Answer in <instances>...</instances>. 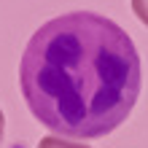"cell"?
<instances>
[{"label": "cell", "instance_id": "obj_1", "mask_svg": "<svg viewBox=\"0 0 148 148\" xmlns=\"http://www.w3.org/2000/svg\"><path fill=\"white\" fill-rule=\"evenodd\" d=\"M143 84L140 54L113 19L73 11L32 32L19 62L30 113L65 140L105 137L129 119Z\"/></svg>", "mask_w": 148, "mask_h": 148}, {"label": "cell", "instance_id": "obj_2", "mask_svg": "<svg viewBox=\"0 0 148 148\" xmlns=\"http://www.w3.org/2000/svg\"><path fill=\"white\" fill-rule=\"evenodd\" d=\"M38 148H89V145H84L78 140H65V137H57V135H46L38 143Z\"/></svg>", "mask_w": 148, "mask_h": 148}, {"label": "cell", "instance_id": "obj_3", "mask_svg": "<svg viewBox=\"0 0 148 148\" xmlns=\"http://www.w3.org/2000/svg\"><path fill=\"white\" fill-rule=\"evenodd\" d=\"M132 11H135L137 19L148 27V0H132Z\"/></svg>", "mask_w": 148, "mask_h": 148}, {"label": "cell", "instance_id": "obj_4", "mask_svg": "<svg viewBox=\"0 0 148 148\" xmlns=\"http://www.w3.org/2000/svg\"><path fill=\"white\" fill-rule=\"evenodd\" d=\"M3 132H5V116H3V110H0V143H3Z\"/></svg>", "mask_w": 148, "mask_h": 148}]
</instances>
